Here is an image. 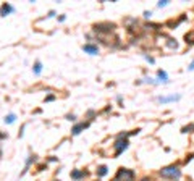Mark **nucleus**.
Here are the masks:
<instances>
[{"label":"nucleus","instance_id":"obj_16","mask_svg":"<svg viewBox=\"0 0 194 181\" xmlns=\"http://www.w3.org/2000/svg\"><path fill=\"white\" fill-rule=\"evenodd\" d=\"M194 131V124H188V126L181 128V133H193Z\"/></svg>","mask_w":194,"mask_h":181},{"label":"nucleus","instance_id":"obj_25","mask_svg":"<svg viewBox=\"0 0 194 181\" xmlns=\"http://www.w3.org/2000/svg\"><path fill=\"white\" fill-rule=\"evenodd\" d=\"M65 19H66V16H65V15H62V16H58V21H60V23H63V21H65Z\"/></svg>","mask_w":194,"mask_h":181},{"label":"nucleus","instance_id":"obj_15","mask_svg":"<svg viewBox=\"0 0 194 181\" xmlns=\"http://www.w3.org/2000/svg\"><path fill=\"white\" fill-rule=\"evenodd\" d=\"M107 170H109V168H107L105 165H100V167H97V175L99 176H105L107 175Z\"/></svg>","mask_w":194,"mask_h":181},{"label":"nucleus","instance_id":"obj_3","mask_svg":"<svg viewBox=\"0 0 194 181\" xmlns=\"http://www.w3.org/2000/svg\"><path fill=\"white\" fill-rule=\"evenodd\" d=\"M117 25L115 23H97V25L92 26V29L96 33H113Z\"/></svg>","mask_w":194,"mask_h":181},{"label":"nucleus","instance_id":"obj_21","mask_svg":"<svg viewBox=\"0 0 194 181\" xmlns=\"http://www.w3.org/2000/svg\"><path fill=\"white\" fill-rule=\"evenodd\" d=\"M54 99H55V95H47V97H45V102H52Z\"/></svg>","mask_w":194,"mask_h":181},{"label":"nucleus","instance_id":"obj_7","mask_svg":"<svg viewBox=\"0 0 194 181\" xmlns=\"http://www.w3.org/2000/svg\"><path fill=\"white\" fill-rule=\"evenodd\" d=\"M13 10L15 8L10 5V3H7V2L2 3V5H0V16H7V15H10Z\"/></svg>","mask_w":194,"mask_h":181},{"label":"nucleus","instance_id":"obj_5","mask_svg":"<svg viewBox=\"0 0 194 181\" xmlns=\"http://www.w3.org/2000/svg\"><path fill=\"white\" fill-rule=\"evenodd\" d=\"M83 50L89 55H97L99 54V47L94 45V44H84V45H83Z\"/></svg>","mask_w":194,"mask_h":181},{"label":"nucleus","instance_id":"obj_26","mask_svg":"<svg viewBox=\"0 0 194 181\" xmlns=\"http://www.w3.org/2000/svg\"><path fill=\"white\" fill-rule=\"evenodd\" d=\"M150 15H152V11H144V16L146 18H150Z\"/></svg>","mask_w":194,"mask_h":181},{"label":"nucleus","instance_id":"obj_27","mask_svg":"<svg viewBox=\"0 0 194 181\" xmlns=\"http://www.w3.org/2000/svg\"><path fill=\"white\" fill-rule=\"evenodd\" d=\"M189 70H191V71L194 70V60H193V63H191V65H189Z\"/></svg>","mask_w":194,"mask_h":181},{"label":"nucleus","instance_id":"obj_12","mask_svg":"<svg viewBox=\"0 0 194 181\" xmlns=\"http://www.w3.org/2000/svg\"><path fill=\"white\" fill-rule=\"evenodd\" d=\"M184 19H186V16H184V15H181L178 21H173V19H170V21L167 23V26H168V28H175V26H178V25H180L181 21H184Z\"/></svg>","mask_w":194,"mask_h":181},{"label":"nucleus","instance_id":"obj_2","mask_svg":"<svg viewBox=\"0 0 194 181\" xmlns=\"http://www.w3.org/2000/svg\"><path fill=\"white\" fill-rule=\"evenodd\" d=\"M134 180V171L129 170V168H118L117 170V175L112 181H133Z\"/></svg>","mask_w":194,"mask_h":181},{"label":"nucleus","instance_id":"obj_9","mask_svg":"<svg viewBox=\"0 0 194 181\" xmlns=\"http://www.w3.org/2000/svg\"><path fill=\"white\" fill-rule=\"evenodd\" d=\"M86 175H88V171H84V170H74V171H71V178H73V180H81V178H84Z\"/></svg>","mask_w":194,"mask_h":181},{"label":"nucleus","instance_id":"obj_1","mask_svg":"<svg viewBox=\"0 0 194 181\" xmlns=\"http://www.w3.org/2000/svg\"><path fill=\"white\" fill-rule=\"evenodd\" d=\"M160 176H164V178H170V180H178L181 176V170L178 167H175V165H170V167H165L162 168V170L159 171Z\"/></svg>","mask_w":194,"mask_h":181},{"label":"nucleus","instance_id":"obj_10","mask_svg":"<svg viewBox=\"0 0 194 181\" xmlns=\"http://www.w3.org/2000/svg\"><path fill=\"white\" fill-rule=\"evenodd\" d=\"M184 42L188 44V45H193L194 44V29L188 31V33L184 34Z\"/></svg>","mask_w":194,"mask_h":181},{"label":"nucleus","instance_id":"obj_11","mask_svg":"<svg viewBox=\"0 0 194 181\" xmlns=\"http://www.w3.org/2000/svg\"><path fill=\"white\" fill-rule=\"evenodd\" d=\"M157 76H159V81L160 83H168V76H167V73H165L164 70L157 71Z\"/></svg>","mask_w":194,"mask_h":181},{"label":"nucleus","instance_id":"obj_8","mask_svg":"<svg viewBox=\"0 0 194 181\" xmlns=\"http://www.w3.org/2000/svg\"><path fill=\"white\" fill-rule=\"evenodd\" d=\"M89 121H86V123H78L76 126L73 128V130H71V134L73 136H76V134H80V133L83 131V130H86V128H89Z\"/></svg>","mask_w":194,"mask_h":181},{"label":"nucleus","instance_id":"obj_4","mask_svg":"<svg viewBox=\"0 0 194 181\" xmlns=\"http://www.w3.org/2000/svg\"><path fill=\"white\" fill-rule=\"evenodd\" d=\"M128 146H129V142H128V139H117V142L113 144V147H115V157H118L121 154L123 150H126L128 149Z\"/></svg>","mask_w":194,"mask_h":181},{"label":"nucleus","instance_id":"obj_28","mask_svg":"<svg viewBox=\"0 0 194 181\" xmlns=\"http://www.w3.org/2000/svg\"><path fill=\"white\" fill-rule=\"evenodd\" d=\"M141 181H150V180H149V178H142Z\"/></svg>","mask_w":194,"mask_h":181},{"label":"nucleus","instance_id":"obj_14","mask_svg":"<svg viewBox=\"0 0 194 181\" xmlns=\"http://www.w3.org/2000/svg\"><path fill=\"white\" fill-rule=\"evenodd\" d=\"M15 120H16V115H15V113H8V115L5 116V118H3V121H5L7 124H11V123L15 121Z\"/></svg>","mask_w":194,"mask_h":181},{"label":"nucleus","instance_id":"obj_20","mask_svg":"<svg viewBox=\"0 0 194 181\" xmlns=\"http://www.w3.org/2000/svg\"><path fill=\"white\" fill-rule=\"evenodd\" d=\"M66 120H70V121H74V120H76V116H74L73 113H70V115H66Z\"/></svg>","mask_w":194,"mask_h":181},{"label":"nucleus","instance_id":"obj_17","mask_svg":"<svg viewBox=\"0 0 194 181\" xmlns=\"http://www.w3.org/2000/svg\"><path fill=\"white\" fill-rule=\"evenodd\" d=\"M167 44H168L170 47H172V49H175V50L178 49V42L175 41V39H168V41H167Z\"/></svg>","mask_w":194,"mask_h":181},{"label":"nucleus","instance_id":"obj_23","mask_svg":"<svg viewBox=\"0 0 194 181\" xmlns=\"http://www.w3.org/2000/svg\"><path fill=\"white\" fill-rule=\"evenodd\" d=\"M193 157H194V154H189V155H188V157H186V159H184V163H188V162H189V160H191V159H193Z\"/></svg>","mask_w":194,"mask_h":181},{"label":"nucleus","instance_id":"obj_13","mask_svg":"<svg viewBox=\"0 0 194 181\" xmlns=\"http://www.w3.org/2000/svg\"><path fill=\"white\" fill-rule=\"evenodd\" d=\"M33 71H34V74H41V73H42V63L39 62V60L34 63V66H33Z\"/></svg>","mask_w":194,"mask_h":181},{"label":"nucleus","instance_id":"obj_19","mask_svg":"<svg viewBox=\"0 0 194 181\" xmlns=\"http://www.w3.org/2000/svg\"><path fill=\"white\" fill-rule=\"evenodd\" d=\"M167 0H162V2H159V3H157V7H159V8H162V7H167Z\"/></svg>","mask_w":194,"mask_h":181},{"label":"nucleus","instance_id":"obj_6","mask_svg":"<svg viewBox=\"0 0 194 181\" xmlns=\"http://www.w3.org/2000/svg\"><path fill=\"white\" fill-rule=\"evenodd\" d=\"M181 95H167V97H164V95H159L157 97V102L160 104H167V102H175V100H180Z\"/></svg>","mask_w":194,"mask_h":181},{"label":"nucleus","instance_id":"obj_18","mask_svg":"<svg viewBox=\"0 0 194 181\" xmlns=\"http://www.w3.org/2000/svg\"><path fill=\"white\" fill-rule=\"evenodd\" d=\"M47 170V163H41V165H37V171H44Z\"/></svg>","mask_w":194,"mask_h":181},{"label":"nucleus","instance_id":"obj_24","mask_svg":"<svg viewBox=\"0 0 194 181\" xmlns=\"http://www.w3.org/2000/svg\"><path fill=\"white\" fill-rule=\"evenodd\" d=\"M5 138H8V134L7 133H0V139H5Z\"/></svg>","mask_w":194,"mask_h":181},{"label":"nucleus","instance_id":"obj_22","mask_svg":"<svg viewBox=\"0 0 194 181\" xmlns=\"http://www.w3.org/2000/svg\"><path fill=\"white\" fill-rule=\"evenodd\" d=\"M144 57H146V60H147L149 63H154V62H155V60H154L152 57H149V55H144Z\"/></svg>","mask_w":194,"mask_h":181}]
</instances>
